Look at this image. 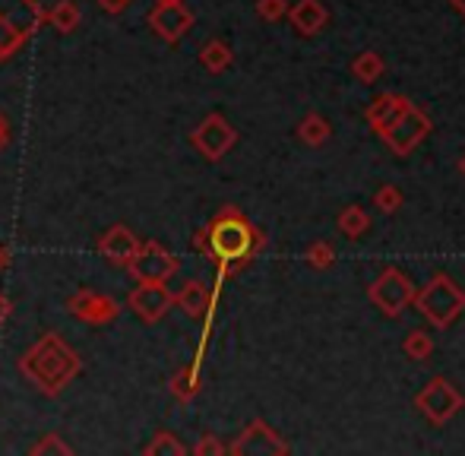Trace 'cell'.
I'll return each instance as SVG.
<instances>
[{
    "mask_svg": "<svg viewBox=\"0 0 465 456\" xmlns=\"http://www.w3.org/2000/svg\"><path fill=\"white\" fill-rule=\"evenodd\" d=\"M462 406H465L462 393L456 390V383L447 381V377H430L428 387L415 396V409L437 428H443L447 421H453Z\"/></svg>",
    "mask_w": 465,
    "mask_h": 456,
    "instance_id": "obj_5",
    "label": "cell"
},
{
    "mask_svg": "<svg viewBox=\"0 0 465 456\" xmlns=\"http://www.w3.org/2000/svg\"><path fill=\"white\" fill-rule=\"evenodd\" d=\"M238 143V130L225 121L219 112L206 114L193 130H190V146L203 155L206 162H222Z\"/></svg>",
    "mask_w": 465,
    "mask_h": 456,
    "instance_id": "obj_6",
    "label": "cell"
},
{
    "mask_svg": "<svg viewBox=\"0 0 465 456\" xmlns=\"http://www.w3.org/2000/svg\"><path fill=\"white\" fill-rule=\"evenodd\" d=\"M6 266H10V251H6V247L0 244V273H4Z\"/></svg>",
    "mask_w": 465,
    "mask_h": 456,
    "instance_id": "obj_35",
    "label": "cell"
},
{
    "mask_svg": "<svg viewBox=\"0 0 465 456\" xmlns=\"http://www.w3.org/2000/svg\"><path fill=\"white\" fill-rule=\"evenodd\" d=\"M29 42V35H23L19 29H13V25L0 23V64L10 61L13 55H19V48Z\"/></svg>",
    "mask_w": 465,
    "mask_h": 456,
    "instance_id": "obj_28",
    "label": "cell"
},
{
    "mask_svg": "<svg viewBox=\"0 0 465 456\" xmlns=\"http://www.w3.org/2000/svg\"><path fill=\"white\" fill-rule=\"evenodd\" d=\"M155 4H178V0H155Z\"/></svg>",
    "mask_w": 465,
    "mask_h": 456,
    "instance_id": "obj_38",
    "label": "cell"
},
{
    "mask_svg": "<svg viewBox=\"0 0 465 456\" xmlns=\"http://www.w3.org/2000/svg\"><path fill=\"white\" fill-rule=\"evenodd\" d=\"M402 352L411 362H428V358L434 355V340H430L428 333H421V330H411L402 342Z\"/></svg>",
    "mask_w": 465,
    "mask_h": 456,
    "instance_id": "obj_25",
    "label": "cell"
},
{
    "mask_svg": "<svg viewBox=\"0 0 465 456\" xmlns=\"http://www.w3.org/2000/svg\"><path fill=\"white\" fill-rule=\"evenodd\" d=\"M10 314H13V302L4 295V292H0V327H4V323L10 321Z\"/></svg>",
    "mask_w": 465,
    "mask_h": 456,
    "instance_id": "obj_34",
    "label": "cell"
},
{
    "mask_svg": "<svg viewBox=\"0 0 465 456\" xmlns=\"http://www.w3.org/2000/svg\"><path fill=\"white\" fill-rule=\"evenodd\" d=\"M460 174H462V178H465V153L460 155Z\"/></svg>",
    "mask_w": 465,
    "mask_h": 456,
    "instance_id": "obj_37",
    "label": "cell"
},
{
    "mask_svg": "<svg viewBox=\"0 0 465 456\" xmlns=\"http://www.w3.org/2000/svg\"><path fill=\"white\" fill-rule=\"evenodd\" d=\"M127 308L143 323H159L174 308V295L165 289V283H136V289L127 295Z\"/></svg>",
    "mask_w": 465,
    "mask_h": 456,
    "instance_id": "obj_12",
    "label": "cell"
},
{
    "mask_svg": "<svg viewBox=\"0 0 465 456\" xmlns=\"http://www.w3.org/2000/svg\"><path fill=\"white\" fill-rule=\"evenodd\" d=\"M213 302H215V292L209 289L206 283H200V279H190V283H184V289L174 295V304H178V308L184 311L187 317H193V321H203V317H209V311H213Z\"/></svg>",
    "mask_w": 465,
    "mask_h": 456,
    "instance_id": "obj_17",
    "label": "cell"
},
{
    "mask_svg": "<svg viewBox=\"0 0 465 456\" xmlns=\"http://www.w3.org/2000/svg\"><path fill=\"white\" fill-rule=\"evenodd\" d=\"M19 374L45 396H61L83 374V358L61 333H45L16 362Z\"/></svg>",
    "mask_w": 465,
    "mask_h": 456,
    "instance_id": "obj_2",
    "label": "cell"
},
{
    "mask_svg": "<svg viewBox=\"0 0 465 456\" xmlns=\"http://www.w3.org/2000/svg\"><path fill=\"white\" fill-rule=\"evenodd\" d=\"M193 453L196 456H219V453H228V447L222 444L215 434H203V438L193 444Z\"/></svg>",
    "mask_w": 465,
    "mask_h": 456,
    "instance_id": "obj_31",
    "label": "cell"
},
{
    "mask_svg": "<svg viewBox=\"0 0 465 456\" xmlns=\"http://www.w3.org/2000/svg\"><path fill=\"white\" fill-rule=\"evenodd\" d=\"M45 23H51L54 25L61 35H70V32H76L80 29V23H83V13H80V6L74 4V0H57L51 10H45Z\"/></svg>",
    "mask_w": 465,
    "mask_h": 456,
    "instance_id": "obj_18",
    "label": "cell"
},
{
    "mask_svg": "<svg viewBox=\"0 0 465 456\" xmlns=\"http://www.w3.org/2000/svg\"><path fill=\"white\" fill-rule=\"evenodd\" d=\"M411 105V99L409 95H399V93H383V95H377V99L368 105V124H371V130H377L380 136L386 134V130L392 127V124L399 121V114L405 112V108Z\"/></svg>",
    "mask_w": 465,
    "mask_h": 456,
    "instance_id": "obj_16",
    "label": "cell"
},
{
    "mask_svg": "<svg viewBox=\"0 0 465 456\" xmlns=\"http://www.w3.org/2000/svg\"><path fill=\"white\" fill-rule=\"evenodd\" d=\"M134 283H168L181 270V260L159 241H143L140 251L127 263Z\"/></svg>",
    "mask_w": 465,
    "mask_h": 456,
    "instance_id": "obj_8",
    "label": "cell"
},
{
    "mask_svg": "<svg viewBox=\"0 0 465 456\" xmlns=\"http://www.w3.org/2000/svg\"><path fill=\"white\" fill-rule=\"evenodd\" d=\"M257 16L263 23H279L282 16H288V0H257Z\"/></svg>",
    "mask_w": 465,
    "mask_h": 456,
    "instance_id": "obj_30",
    "label": "cell"
},
{
    "mask_svg": "<svg viewBox=\"0 0 465 456\" xmlns=\"http://www.w3.org/2000/svg\"><path fill=\"white\" fill-rule=\"evenodd\" d=\"M304 260L311 270H332V263H336V247L330 244V241H313L311 247L304 251Z\"/></svg>",
    "mask_w": 465,
    "mask_h": 456,
    "instance_id": "obj_26",
    "label": "cell"
},
{
    "mask_svg": "<svg viewBox=\"0 0 465 456\" xmlns=\"http://www.w3.org/2000/svg\"><path fill=\"white\" fill-rule=\"evenodd\" d=\"M95 4H98V10H102V13H108V16H117V13L127 10L134 0H95Z\"/></svg>",
    "mask_w": 465,
    "mask_h": 456,
    "instance_id": "obj_32",
    "label": "cell"
},
{
    "mask_svg": "<svg viewBox=\"0 0 465 456\" xmlns=\"http://www.w3.org/2000/svg\"><path fill=\"white\" fill-rule=\"evenodd\" d=\"M232 456H285L288 453V444L282 441V434L270 421L263 419H253L244 431L234 438V444L228 447Z\"/></svg>",
    "mask_w": 465,
    "mask_h": 456,
    "instance_id": "obj_9",
    "label": "cell"
},
{
    "mask_svg": "<svg viewBox=\"0 0 465 456\" xmlns=\"http://www.w3.org/2000/svg\"><path fill=\"white\" fill-rule=\"evenodd\" d=\"M172 396L178 402H190L196 393H200V362H193V364H184L181 371H174L172 374Z\"/></svg>",
    "mask_w": 465,
    "mask_h": 456,
    "instance_id": "obj_20",
    "label": "cell"
},
{
    "mask_svg": "<svg viewBox=\"0 0 465 456\" xmlns=\"http://www.w3.org/2000/svg\"><path fill=\"white\" fill-rule=\"evenodd\" d=\"M430 130H434L430 114L424 112V108H418V105H409L402 114H399V121L383 134V143L390 146L392 155H399V159H402V155H411L424 140H428Z\"/></svg>",
    "mask_w": 465,
    "mask_h": 456,
    "instance_id": "obj_7",
    "label": "cell"
},
{
    "mask_svg": "<svg viewBox=\"0 0 465 456\" xmlns=\"http://www.w3.org/2000/svg\"><path fill=\"white\" fill-rule=\"evenodd\" d=\"M143 453L146 456H184L187 447L174 431H155V438L143 447Z\"/></svg>",
    "mask_w": 465,
    "mask_h": 456,
    "instance_id": "obj_24",
    "label": "cell"
},
{
    "mask_svg": "<svg viewBox=\"0 0 465 456\" xmlns=\"http://www.w3.org/2000/svg\"><path fill=\"white\" fill-rule=\"evenodd\" d=\"M140 244H143V238L130 225H124V223L104 228L102 238L95 241L98 253H102V257L108 260L111 266H124V270H127V263L134 260V253L140 251Z\"/></svg>",
    "mask_w": 465,
    "mask_h": 456,
    "instance_id": "obj_13",
    "label": "cell"
},
{
    "mask_svg": "<svg viewBox=\"0 0 465 456\" xmlns=\"http://www.w3.org/2000/svg\"><path fill=\"white\" fill-rule=\"evenodd\" d=\"M288 23L298 35L313 38L326 29L330 23V10H326L323 0H298L294 6H288Z\"/></svg>",
    "mask_w": 465,
    "mask_h": 456,
    "instance_id": "obj_15",
    "label": "cell"
},
{
    "mask_svg": "<svg viewBox=\"0 0 465 456\" xmlns=\"http://www.w3.org/2000/svg\"><path fill=\"white\" fill-rule=\"evenodd\" d=\"M200 64H203V70H209V74H225V70L234 64V51L228 48L222 38H209V42L200 48Z\"/></svg>",
    "mask_w": 465,
    "mask_h": 456,
    "instance_id": "obj_19",
    "label": "cell"
},
{
    "mask_svg": "<svg viewBox=\"0 0 465 456\" xmlns=\"http://www.w3.org/2000/svg\"><path fill=\"white\" fill-rule=\"evenodd\" d=\"M415 283L409 273L396 270V266H383L377 273V279L368 285V298L373 308H380V314L399 317L411 302H415Z\"/></svg>",
    "mask_w": 465,
    "mask_h": 456,
    "instance_id": "obj_4",
    "label": "cell"
},
{
    "mask_svg": "<svg viewBox=\"0 0 465 456\" xmlns=\"http://www.w3.org/2000/svg\"><path fill=\"white\" fill-rule=\"evenodd\" d=\"M411 304L421 311V317L430 323V327L447 330L462 317L465 292L450 276L437 273V276H430V283L424 285L421 292H415V302H411Z\"/></svg>",
    "mask_w": 465,
    "mask_h": 456,
    "instance_id": "obj_3",
    "label": "cell"
},
{
    "mask_svg": "<svg viewBox=\"0 0 465 456\" xmlns=\"http://www.w3.org/2000/svg\"><path fill=\"white\" fill-rule=\"evenodd\" d=\"M0 23L32 38L45 25V6L38 0H0Z\"/></svg>",
    "mask_w": 465,
    "mask_h": 456,
    "instance_id": "obj_14",
    "label": "cell"
},
{
    "mask_svg": "<svg viewBox=\"0 0 465 456\" xmlns=\"http://www.w3.org/2000/svg\"><path fill=\"white\" fill-rule=\"evenodd\" d=\"M450 4H453V10L460 13V16H465V0H450Z\"/></svg>",
    "mask_w": 465,
    "mask_h": 456,
    "instance_id": "obj_36",
    "label": "cell"
},
{
    "mask_svg": "<svg viewBox=\"0 0 465 456\" xmlns=\"http://www.w3.org/2000/svg\"><path fill=\"white\" fill-rule=\"evenodd\" d=\"M383 70H386V61L377 51H361V55L351 61V76H355L358 83H368V86L383 76Z\"/></svg>",
    "mask_w": 465,
    "mask_h": 456,
    "instance_id": "obj_23",
    "label": "cell"
},
{
    "mask_svg": "<svg viewBox=\"0 0 465 456\" xmlns=\"http://www.w3.org/2000/svg\"><path fill=\"white\" fill-rule=\"evenodd\" d=\"M298 136H301V143H307V146H323V143L332 136V127H330V121H326L323 114L311 112V114L301 117Z\"/></svg>",
    "mask_w": 465,
    "mask_h": 456,
    "instance_id": "obj_22",
    "label": "cell"
},
{
    "mask_svg": "<svg viewBox=\"0 0 465 456\" xmlns=\"http://www.w3.org/2000/svg\"><path fill=\"white\" fill-rule=\"evenodd\" d=\"M32 456H45V453H61V456H70L74 453V447L67 444V441H61V434H45L38 444H32Z\"/></svg>",
    "mask_w": 465,
    "mask_h": 456,
    "instance_id": "obj_29",
    "label": "cell"
},
{
    "mask_svg": "<svg viewBox=\"0 0 465 456\" xmlns=\"http://www.w3.org/2000/svg\"><path fill=\"white\" fill-rule=\"evenodd\" d=\"M402 203H405V197H402V191H399L396 184H383L377 193H373V206H377L383 216L399 213V210H402Z\"/></svg>",
    "mask_w": 465,
    "mask_h": 456,
    "instance_id": "obj_27",
    "label": "cell"
},
{
    "mask_svg": "<svg viewBox=\"0 0 465 456\" xmlns=\"http://www.w3.org/2000/svg\"><path fill=\"white\" fill-rule=\"evenodd\" d=\"M10 146V121H6V114L0 112V153Z\"/></svg>",
    "mask_w": 465,
    "mask_h": 456,
    "instance_id": "obj_33",
    "label": "cell"
},
{
    "mask_svg": "<svg viewBox=\"0 0 465 456\" xmlns=\"http://www.w3.org/2000/svg\"><path fill=\"white\" fill-rule=\"evenodd\" d=\"M67 311L70 317H76L80 323H89V327H108L121 317V304L111 295H102V292L93 289H80L76 295L67 298Z\"/></svg>",
    "mask_w": 465,
    "mask_h": 456,
    "instance_id": "obj_10",
    "label": "cell"
},
{
    "mask_svg": "<svg viewBox=\"0 0 465 456\" xmlns=\"http://www.w3.org/2000/svg\"><path fill=\"white\" fill-rule=\"evenodd\" d=\"M336 225L349 241H358V238H364V234L371 232V216H368V210H364V206L351 203V206H345V210L339 213Z\"/></svg>",
    "mask_w": 465,
    "mask_h": 456,
    "instance_id": "obj_21",
    "label": "cell"
},
{
    "mask_svg": "<svg viewBox=\"0 0 465 456\" xmlns=\"http://www.w3.org/2000/svg\"><path fill=\"white\" fill-rule=\"evenodd\" d=\"M193 247L219 270L222 283V279L238 276L244 266L253 263V257L266 247V234L238 206L225 203L193 234Z\"/></svg>",
    "mask_w": 465,
    "mask_h": 456,
    "instance_id": "obj_1",
    "label": "cell"
},
{
    "mask_svg": "<svg viewBox=\"0 0 465 456\" xmlns=\"http://www.w3.org/2000/svg\"><path fill=\"white\" fill-rule=\"evenodd\" d=\"M146 23L165 45H178L181 38L193 29L196 16H193V10H190L184 0H178V4H155L153 10H149Z\"/></svg>",
    "mask_w": 465,
    "mask_h": 456,
    "instance_id": "obj_11",
    "label": "cell"
}]
</instances>
